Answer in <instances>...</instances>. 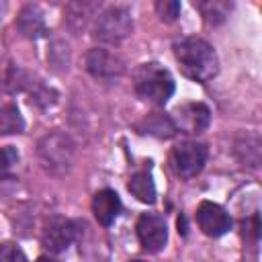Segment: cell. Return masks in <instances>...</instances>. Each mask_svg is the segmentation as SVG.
<instances>
[{"label": "cell", "mask_w": 262, "mask_h": 262, "mask_svg": "<svg viewBox=\"0 0 262 262\" xmlns=\"http://www.w3.org/2000/svg\"><path fill=\"white\" fill-rule=\"evenodd\" d=\"M133 88H135V92L141 100L162 106L174 94L176 84H174L172 74L164 66H160L156 61H149V63H141L135 70Z\"/></svg>", "instance_id": "obj_2"}, {"label": "cell", "mask_w": 262, "mask_h": 262, "mask_svg": "<svg viewBox=\"0 0 262 262\" xmlns=\"http://www.w3.org/2000/svg\"><path fill=\"white\" fill-rule=\"evenodd\" d=\"M86 70L100 80H113L123 74V61L106 49H92L86 55Z\"/></svg>", "instance_id": "obj_9"}, {"label": "cell", "mask_w": 262, "mask_h": 262, "mask_svg": "<svg viewBox=\"0 0 262 262\" xmlns=\"http://www.w3.org/2000/svg\"><path fill=\"white\" fill-rule=\"evenodd\" d=\"M121 199L115 190L111 188H102L94 194L92 199V213L96 217V221L102 225V227H108L115 223V219L121 215Z\"/></svg>", "instance_id": "obj_10"}, {"label": "cell", "mask_w": 262, "mask_h": 262, "mask_svg": "<svg viewBox=\"0 0 262 262\" xmlns=\"http://www.w3.org/2000/svg\"><path fill=\"white\" fill-rule=\"evenodd\" d=\"M35 262H59L57 258H51V256H39Z\"/></svg>", "instance_id": "obj_20"}, {"label": "cell", "mask_w": 262, "mask_h": 262, "mask_svg": "<svg viewBox=\"0 0 262 262\" xmlns=\"http://www.w3.org/2000/svg\"><path fill=\"white\" fill-rule=\"evenodd\" d=\"M16 162H18V151L12 145L0 147V180H4L10 174V170L14 168Z\"/></svg>", "instance_id": "obj_17"}, {"label": "cell", "mask_w": 262, "mask_h": 262, "mask_svg": "<svg viewBox=\"0 0 262 262\" xmlns=\"http://www.w3.org/2000/svg\"><path fill=\"white\" fill-rule=\"evenodd\" d=\"M156 10H158V14H160L162 20L172 23V20L178 18L180 2H176V0H160V2H156Z\"/></svg>", "instance_id": "obj_18"}, {"label": "cell", "mask_w": 262, "mask_h": 262, "mask_svg": "<svg viewBox=\"0 0 262 262\" xmlns=\"http://www.w3.org/2000/svg\"><path fill=\"white\" fill-rule=\"evenodd\" d=\"M127 188L137 201H141L145 205H154L156 203V184H154V178H151L149 172H135L129 178Z\"/></svg>", "instance_id": "obj_12"}, {"label": "cell", "mask_w": 262, "mask_h": 262, "mask_svg": "<svg viewBox=\"0 0 262 262\" xmlns=\"http://www.w3.org/2000/svg\"><path fill=\"white\" fill-rule=\"evenodd\" d=\"M170 119H172L176 131H182L188 135H199L209 127L211 111L203 102H186V104H180L178 108H174Z\"/></svg>", "instance_id": "obj_6"}, {"label": "cell", "mask_w": 262, "mask_h": 262, "mask_svg": "<svg viewBox=\"0 0 262 262\" xmlns=\"http://www.w3.org/2000/svg\"><path fill=\"white\" fill-rule=\"evenodd\" d=\"M16 27L18 31L29 37V39H37L45 33V20H43V12L39 6L35 4H27L20 12H18V18H16Z\"/></svg>", "instance_id": "obj_11"}, {"label": "cell", "mask_w": 262, "mask_h": 262, "mask_svg": "<svg viewBox=\"0 0 262 262\" xmlns=\"http://www.w3.org/2000/svg\"><path fill=\"white\" fill-rule=\"evenodd\" d=\"M133 31L131 14L121 6H111L96 16L94 37L104 43H119Z\"/></svg>", "instance_id": "obj_4"}, {"label": "cell", "mask_w": 262, "mask_h": 262, "mask_svg": "<svg viewBox=\"0 0 262 262\" xmlns=\"http://www.w3.org/2000/svg\"><path fill=\"white\" fill-rule=\"evenodd\" d=\"M207 145L201 141H180L178 145H174L172 154H170V164L172 170L180 176V178H194L207 164Z\"/></svg>", "instance_id": "obj_3"}, {"label": "cell", "mask_w": 262, "mask_h": 262, "mask_svg": "<svg viewBox=\"0 0 262 262\" xmlns=\"http://www.w3.org/2000/svg\"><path fill=\"white\" fill-rule=\"evenodd\" d=\"M141 129H143V133H149V135H156V137H162V139H168L176 133V127H174L170 115H164V113L147 115Z\"/></svg>", "instance_id": "obj_13"}, {"label": "cell", "mask_w": 262, "mask_h": 262, "mask_svg": "<svg viewBox=\"0 0 262 262\" xmlns=\"http://www.w3.org/2000/svg\"><path fill=\"white\" fill-rule=\"evenodd\" d=\"M196 6H199V10L203 12V16H205L209 23H213V25L223 23L225 16H227V10L231 8V4L219 2V0H213V2H199Z\"/></svg>", "instance_id": "obj_16"}, {"label": "cell", "mask_w": 262, "mask_h": 262, "mask_svg": "<svg viewBox=\"0 0 262 262\" xmlns=\"http://www.w3.org/2000/svg\"><path fill=\"white\" fill-rule=\"evenodd\" d=\"M0 262H29V260L16 244L4 242V244H0Z\"/></svg>", "instance_id": "obj_19"}, {"label": "cell", "mask_w": 262, "mask_h": 262, "mask_svg": "<svg viewBox=\"0 0 262 262\" xmlns=\"http://www.w3.org/2000/svg\"><path fill=\"white\" fill-rule=\"evenodd\" d=\"M174 57L186 78L194 82H209L219 72L215 49L201 37H184L174 43Z\"/></svg>", "instance_id": "obj_1"}, {"label": "cell", "mask_w": 262, "mask_h": 262, "mask_svg": "<svg viewBox=\"0 0 262 262\" xmlns=\"http://www.w3.org/2000/svg\"><path fill=\"white\" fill-rule=\"evenodd\" d=\"M137 237L143 250L147 252H160L168 242V227L162 215L158 213H143L137 219Z\"/></svg>", "instance_id": "obj_7"}, {"label": "cell", "mask_w": 262, "mask_h": 262, "mask_svg": "<svg viewBox=\"0 0 262 262\" xmlns=\"http://www.w3.org/2000/svg\"><path fill=\"white\" fill-rule=\"evenodd\" d=\"M196 223L201 231L209 237H221L231 229V217L229 213L211 201H203L196 209Z\"/></svg>", "instance_id": "obj_8"}, {"label": "cell", "mask_w": 262, "mask_h": 262, "mask_svg": "<svg viewBox=\"0 0 262 262\" xmlns=\"http://www.w3.org/2000/svg\"><path fill=\"white\" fill-rule=\"evenodd\" d=\"M27 76L20 72V68H16L14 63H0V90L4 92H18L27 86Z\"/></svg>", "instance_id": "obj_14"}, {"label": "cell", "mask_w": 262, "mask_h": 262, "mask_svg": "<svg viewBox=\"0 0 262 262\" xmlns=\"http://www.w3.org/2000/svg\"><path fill=\"white\" fill-rule=\"evenodd\" d=\"M80 233V223L66 219V217H53L45 223V229L41 233V244L47 252L59 254L66 252L78 237Z\"/></svg>", "instance_id": "obj_5"}, {"label": "cell", "mask_w": 262, "mask_h": 262, "mask_svg": "<svg viewBox=\"0 0 262 262\" xmlns=\"http://www.w3.org/2000/svg\"><path fill=\"white\" fill-rule=\"evenodd\" d=\"M131 262H145V260H131Z\"/></svg>", "instance_id": "obj_21"}, {"label": "cell", "mask_w": 262, "mask_h": 262, "mask_svg": "<svg viewBox=\"0 0 262 262\" xmlns=\"http://www.w3.org/2000/svg\"><path fill=\"white\" fill-rule=\"evenodd\" d=\"M23 129H25V119L18 113L16 104H4L0 108V135L23 133Z\"/></svg>", "instance_id": "obj_15"}]
</instances>
